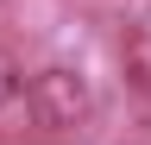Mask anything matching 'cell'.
Listing matches in <instances>:
<instances>
[{
	"mask_svg": "<svg viewBox=\"0 0 151 145\" xmlns=\"http://www.w3.org/2000/svg\"><path fill=\"white\" fill-rule=\"evenodd\" d=\"M13 95H19V82H13V76H6V69H0V107H6V101H13Z\"/></svg>",
	"mask_w": 151,
	"mask_h": 145,
	"instance_id": "3957f363",
	"label": "cell"
},
{
	"mask_svg": "<svg viewBox=\"0 0 151 145\" xmlns=\"http://www.w3.org/2000/svg\"><path fill=\"white\" fill-rule=\"evenodd\" d=\"M25 114H32V126H38L44 139H76V133L88 126V114H94L88 76H82V69H69V63L38 69L32 88H25Z\"/></svg>",
	"mask_w": 151,
	"mask_h": 145,
	"instance_id": "6da1fadb",
	"label": "cell"
},
{
	"mask_svg": "<svg viewBox=\"0 0 151 145\" xmlns=\"http://www.w3.org/2000/svg\"><path fill=\"white\" fill-rule=\"evenodd\" d=\"M120 88H126V107L139 114V126H151V32L120 38Z\"/></svg>",
	"mask_w": 151,
	"mask_h": 145,
	"instance_id": "7a4b0ae2",
	"label": "cell"
}]
</instances>
